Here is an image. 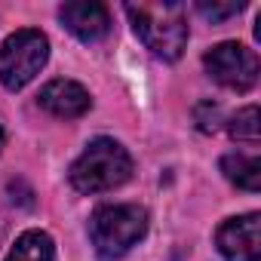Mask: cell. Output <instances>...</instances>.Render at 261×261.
<instances>
[{
    "label": "cell",
    "mask_w": 261,
    "mask_h": 261,
    "mask_svg": "<svg viewBox=\"0 0 261 261\" xmlns=\"http://www.w3.org/2000/svg\"><path fill=\"white\" fill-rule=\"evenodd\" d=\"M4 261H56V243L46 230H25Z\"/></svg>",
    "instance_id": "obj_10"
},
{
    "label": "cell",
    "mask_w": 261,
    "mask_h": 261,
    "mask_svg": "<svg viewBox=\"0 0 261 261\" xmlns=\"http://www.w3.org/2000/svg\"><path fill=\"white\" fill-rule=\"evenodd\" d=\"M194 117H197V123H200V129H203V133H215V129L221 126V111H218V105H212V101H203V105H197Z\"/></svg>",
    "instance_id": "obj_13"
},
{
    "label": "cell",
    "mask_w": 261,
    "mask_h": 261,
    "mask_svg": "<svg viewBox=\"0 0 261 261\" xmlns=\"http://www.w3.org/2000/svg\"><path fill=\"white\" fill-rule=\"evenodd\" d=\"M215 243L224 261H261V215L246 212L221 221V227L215 230Z\"/></svg>",
    "instance_id": "obj_6"
},
{
    "label": "cell",
    "mask_w": 261,
    "mask_h": 261,
    "mask_svg": "<svg viewBox=\"0 0 261 261\" xmlns=\"http://www.w3.org/2000/svg\"><path fill=\"white\" fill-rule=\"evenodd\" d=\"M203 65H206L209 77L215 83H221L224 89L249 92L258 83V56L249 46L237 43V40H227V43L212 46L203 56Z\"/></svg>",
    "instance_id": "obj_5"
},
{
    "label": "cell",
    "mask_w": 261,
    "mask_h": 261,
    "mask_svg": "<svg viewBox=\"0 0 261 261\" xmlns=\"http://www.w3.org/2000/svg\"><path fill=\"white\" fill-rule=\"evenodd\" d=\"M37 101H40V108H46L59 120H77V117H83L92 108L89 89L74 83V80H49L40 89Z\"/></svg>",
    "instance_id": "obj_8"
},
{
    "label": "cell",
    "mask_w": 261,
    "mask_h": 261,
    "mask_svg": "<svg viewBox=\"0 0 261 261\" xmlns=\"http://www.w3.org/2000/svg\"><path fill=\"white\" fill-rule=\"evenodd\" d=\"M240 10H243V4H206V0H200V4H197V13L206 16L209 22H224V19L237 16Z\"/></svg>",
    "instance_id": "obj_12"
},
{
    "label": "cell",
    "mask_w": 261,
    "mask_h": 261,
    "mask_svg": "<svg viewBox=\"0 0 261 261\" xmlns=\"http://www.w3.org/2000/svg\"><path fill=\"white\" fill-rule=\"evenodd\" d=\"M221 172L230 185H237L249 194H255L261 188V160L258 157H249V154H240V151L224 154L221 157Z\"/></svg>",
    "instance_id": "obj_9"
},
{
    "label": "cell",
    "mask_w": 261,
    "mask_h": 261,
    "mask_svg": "<svg viewBox=\"0 0 261 261\" xmlns=\"http://www.w3.org/2000/svg\"><path fill=\"white\" fill-rule=\"evenodd\" d=\"M4 142H7V136H4V129H0V151H4Z\"/></svg>",
    "instance_id": "obj_14"
},
{
    "label": "cell",
    "mask_w": 261,
    "mask_h": 261,
    "mask_svg": "<svg viewBox=\"0 0 261 261\" xmlns=\"http://www.w3.org/2000/svg\"><path fill=\"white\" fill-rule=\"evenodd\" d=\"M129 175H133V157H129V151L120 142L105 139V136L89 142L83 148V154L71 163V172H68L74 191L89 194V197L126 185Z\"/></svg>",
    "instance_id": "obj_2"
},
{
    "label": "cell",
    "mask_w": 261,
    "mask_h": 261,
    "mask_svg": "<svg viewBox=\"0 0 261 261\" xmlns=\"http://www.w3.org/2000/svg\"><path fill=\"white\" fill-rule=\"evenodd\" d=\"M49 40L37 28H22L0 43V83L10 92L25 89L46 65Z\"/></svg>",
    "instance_id": "obj_4"
},
{
    "label": "cell",
    "mask_w": 261,
    "mask_h": 261,
    "mask_svg": "<svg viewBox=\"0 0 261 261\" xmlns=\"http://www.w3.org/2000/svg\"><path fill=\"white\" fill-rule=\"evenodd\" d=\"M59 19L62 25L83 43H95L111 31V16L105 4L95 0H71V4L59 7Z\"/></svg>",
    "instance_id": "obj_7"
},
{
    "label": "cell",
    "mask_w": 261,
    "mask_h": 261,
    "mask_svg": "<svg viewBox=\"0 0 261 261\" xmlns=\"http://www.w3.org/2000/svg\"><path fill=\"white\" fill-rule=\"evenodd\" d=\"M126 16L133 22L142 43L163 62L181 59L188 46V16L175 0L163 4H126Z\"/></svg>",
    "instance_id": "obj_1"
},
{
    "label": "cell",
    "mask_w": 261,
    "mask_h": 261,
    "mask_svg": "<svg viewBox=\"0 0 261 261\" xmlns=\"http://www.w3.org/2000/svg\"><path fill=\"white\" fill-rule=\"evenodd\" d=\"M227 129H230V136H233L237 142H249V145H255V142H258V108L249 105V108L237 111Z\"/></svg>",
    "instance_id": "obj_11"
},
{
    "label": "cell",
    "mask_w": 261,
    "mask_h": 261,
    "mask_svg": "<svg viewBox=\"0 0 261 261\" xmlns=\"http://www.w3.org/2000/svg\"><path fill=\"white\" fill-rule=\"evenodd\" d=\"M148 233V209L136 203L98 206L89 218V240L101 261H120Z\"/></svg>",
    "instance_id": "obj_3"
}]
</instances>
